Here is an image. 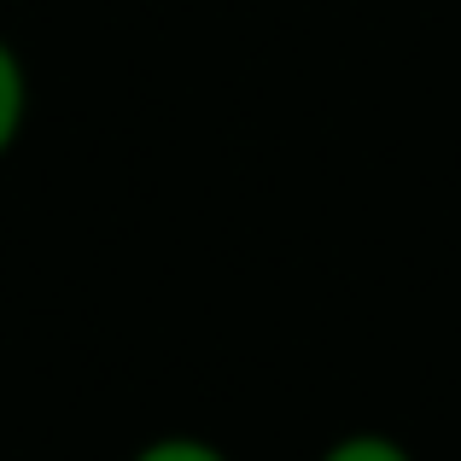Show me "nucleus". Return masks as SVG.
<instances>
[{"label": "nucleus", "instance_id": "obj_1", "mask_svg": "<svg viewBox=\"0 0 461 461\" xmlns=\"http://www.w3.org/2000/svg\"><path fill=\"white\" fill-rule=\"evenodd\" d=\"M23 123H30V70H23L18 47L0 35V158L18 147Z\"/></svg>", "mask_w": 461, "mask_h": 461}, {"label": "nucleus", "instance_id": "obj_3", "mask_svg": "<svg viewBox=\"0 0 461 461\" xmlns=\"http://www.w3.org/2000/svg\"><path fill=\"white\" fill-rule=\"evenodd\" d=\"M129 461H234V456H228L222 444H211V438H193V432H164V438L140 444Z\"/></svg>", "mask_w": 461, "mask_h": 461}, {"label": "nucleus", "instance_id": "obj_2", "mask_svg": "<svg viewBox=\"0 0 461 461\" xmlns=\"http://www.w3.org/2000/svg\"><path fill=\"white\" fill-rule=\"evenodd\" d=\"M315 461H415V456L392 432H345V438H333Z\"/></svg>", "mask_w": 461, "mask_h": 461}]
</instances>
